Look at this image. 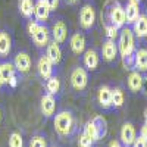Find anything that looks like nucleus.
<instances>
[{"label": "nucleus", "mask_w": 147, "mask_h": 147, "mask_svg": "<svg viewBox=\"0 0 147 147\" xmlns=\"http://www.w3.org/2000/svg\"><path fill=\"white\" fill-rule=\"evenodd\" d=\"M53 125L55 131L60 137H69L74 131V127H75V121H74V116L69 110H60L53 118Z\"/></svg>", "instance_id": "1"}, {"label": "nucleus", "mask_w": 147, "mask_h": 147, "mask_svg": "<svg viewBox=\"0 0 147 147\" xmlns=\"http://www.w3.org/2000/svg\"><path fill=\"white\" fill-rule=\"evenodd\" d=\"M118 52L121 53V57L125 59L129 56H134L136 53V35H134L131 28H121L119 32V43H118Z\"/></svg>", "instance_id": "2"}, {"label": "nucleus", "mask_w": 147, "mask_h": 147, "mask_svg": "<svg viewBox=\"0 0 147 147\" xmlns=\"http://www.w3.org/2000/svg\"><path fill=\"white\" fill-rule=\"evenodd\" d=\"M80 27L85 31H88L93 28L94 22H96V9L91 5H84L80 10Z\"/></svg>", "instance_id": "3"}, {"label": "nucleus", "mask_w": 147, "mask_h": 147, "mask_svg": "<svg viewBox=\"0 0 147 147\" xmlns=\"http://www.w3.org/2000/svg\"><path fill=\"white\" fill-rule=\"evenodd\" d=\"M88 84V74L85 71V68H75L71 74V85L74 90L77 91H82Z\"/></svg>", "instance_id": "4"}, {"label": "nucleus", "mask_w": 147, "mask_h": 147, "mask_svg": "<svg viewBox=\"0 0 147 147\" xmlns=\"http://www.w3.org/2000/svg\"><path fill=\"white\" fill-rule=\"evenodd\" d=\"M109 21L118 30L124 28V25L127 24L125 22V10H124V6H122L119 2H115L112 5V7H110V10H109Z\"/></svg>", "instance_id": "5"}, {"label": "nucleus", "mask_w": 147, "mask_h": 147, "mask_svg": "<svg viewBox=\"0 0 147 147\" xmlns=\"http://www.w3.org/2000/svg\"><path fill=\"white\" fill-rule=\"evenodd\" d=\"M30 37L32 38V41L37 47H46L50 43V31H49V28L46 25H43V24H38L37 30Z\"/></svg>", "instance_id": "6"}, {"label": "nucleus", "mask_w": 147, "mask_h": 147, "mask_svg": "<svg viewBox=\"0 0 147 147\" xmlns=\"http://www.w3.org/2000/svg\"><path fill=\"white\" fill-rule=\"evenodd\" d=\"M52 35H53V41H56L57 44H63L68 38V27L66 24L59 19L53 24L52 27Z\"/></svg>", "instance_id": "7"}, {"label": "nucleus", "mask_w": 147, "mask_h": 147, "mask_svg": "<svg viewBox=\"0 0 147 147\" xmlns=\"http://www.w3.org/2000/svg\"><path fill=\"white\" fill-rule=\"evenodd\" d=\"M13 65H15V69H16L18 72H21V74L30 72L31 65H32L31 56H30L27 52H19V53L15 56V59H13Z\"/></svg>", "instance_id": "8"}, {"label": "nucleus", "mask_w": 147, "mask_h": 147, "mask_svg": "<svg viewBox=\"0 0 147 147\" xmlns=\"http://www.w3.org/2000/svg\"><path fill=\"white\" fill-rule=\"evenodd\" d=\"M40 107H41V113L46 118H50L55 115L56 112V99L53 94H44L41 97V102H40Z\"/></svg>", "instance_id": "9"}, {"label": "nucleus", "mask_w": 147, "mask_h": 147, "mask_svg": "<svg viewBox=\"0 0 147 147\" xmlns=\"http://www.w3.org/2000/svg\"><path fill=\"white\" fill-rule=\"evenodd\" d=\"M53 66L55 65L52 63V60L46 55H43L38 59V62H37V69H38V74H40V77L43 80H49L53 75Z\"/></svg>", "instance_id": "10"}, {"label": "nucleus", "mask_w": 147, "mask_h": 147, "mask_svg": "<svg viewBox=\"0 0 147 147\" xmlns=\"http://www.w3.org/2000/svg\"><path fill=\"white\" fill-rule=\"evenodd\" d=\"M82 55H84V57H82L84 66L87 68L88 71H96L97 68H99L100 56H99V53H97L94 49H88V50H85Z\"/></svg>", "instance_id": "11"}, {"label": "nucleus", "mask_w": 147, "mask_h": 147, "mask_svg": "<svg viewBox=\"0 0 147 147\" xmlns=\"http://www.w3.org/2000/svg\"><path fill=\"white\" fill-rule=\"evenodd\" d=\"M124 10H125V22L129 24V25H132V24L137 21V18L141 15L140 3L138 2H132V0H128V3L124 7Z\"/></svg>", "instance_id": "12"}, {"label": "nucleus", "mask_w": 147, "mask_h": 147, "mask_svg": "<svg viewBox=\"0 0 147 147\" xmlns=\"http://www.w3.org/2000/svg\"><path fill=\"white\" fill-rule=\"evenodd\" d=\"M50 9H49V6L44 3V0H37V2L34 3V16H35V21L37 22H46L49 19V16H50Z\"/></svg>", "instance_id": "13"}, {"label": "nucleus", "mask_w": 147, "mask_h": 147, "mask_svg": "<svg viewBox=\"0 0 147 147\" xmlns=\"http://www.w3.org/2000/svg\"><path fill=\"white\" fill-rule=\"evenodd\" d=\"M102 56L106 62H113L118 56V46L115 44V40H106L102 46Z\"/></svg>", "instance_id": "14"}, {"label": "nucleus", "mask_w": 147, "mask_h": 147, "mask_svg": "<svg viewBox=\"0 0 147 147\" xmlns=\"http://www.w3.org/2000/svg\"><path fill=\"white\" fill-rule=\"evenodd\" d=\"M46 56L52 60L53 65H59L62 62V49L56 41H52L46 46Z\"/></svg>", "instance_id": "15"}, {"label": "nucleus", "mask_w": 147, "mask_h": 147, "mask_svg": "<svg viewBox=\"0 0 147 147\" xmlns=\"http://www.w3.org/2000/svg\"><path fill=\"white\" fill-rule=\"evenodd\" d=\"M85 44H87V41H85L84 34H81V32H75L69 40L71 50L75 55H82L85 52Z\"/></svg>", "instance_id": "16"}, {"label": "nucleus", "mask_w": 147, "mask_h": 147, "mask_svg": "<svg viewBox=\"0 0 147 147\" xmlns=\"http://www.w3.org/2000/svg\"><path fill=\"white\" fill-rule=\"evenodd\" d=\"M97 102H99L100 107H103V109L112 107V88L107 87V85L100 87L99 93H97Z\"/></svg>", "instance_id": "17"}, {"label": "nucleus", "mask_w": 147, "mask_h": 147, "mask_svg": "<svg viewBox=\"0 0 147 147\" xmlns=\"http://www.w3.org/2000/svg\"><path fill=\"white\" fill-rule=\"evenodd\" d=\"M136 128H134V125L131 124V122H127V124L122 125L121 128V140L122 143H124V146H131L134 143V140H136Z\"/></svg>", "instance_id": "18"}, {"label": "nucleus", "mask_w": 147, "mask_h": 147, "mask_svg": "<svg viewBox=\"0 0 147 147\" xmlns=\"http://www.w3.org/2000/svg\"><path fill=\"white\" fill-rule=\"evenodd\" d=\"M134 68L138 72H147V49H138L134 53Z\"/></svg>", "instance_id": "19"}, {"label": "nucleus", "mask_w": 147, "mask_h": 147, "mask_svg": "<svg viewBox=\"0 0 147 147\" xmlns=\"http://www.w3.org/2000/svg\"><path fill=\"white\" fill-rule=\"evenodd\" d=\"M132 32L138 38H146L147 37V15H140L137 21L132 24Z\"/></svg>", "instance_id": "20"}, {"label": "nucleus", "mask_w": 147, "mask_h": 147, "mask_svg": "<svg viewBox=\"0 0 147 147\" xmlns=\"http://www.w3.org/2000/svg\"><path fill=\"white\" fill-rule=\"evenodd\" d=\"M12 50V38L10 34L5 30L0 31V57H7Z\"/></svg>", "instance_id": "21"}, {"label": "nucleus", "mask_w": 147, "mask_h": 147, "mask_svg": "<svg viewBox=\"0 0 147 147\" xmlns=\"http://www.w3.org/2000/svg\"><path fill=\"white\" fill-rule=\"evenodd\" d=\"M128 88L132 91V93H138L141 90V84H143V75L141 72L138 71H132L129 75H128Z\"/></svg>", "instance_id": "22"}, {"label": "nucleus", "mask_w": 147, "mask_h": 147, "mask_svg": "<svg viewBox=\"0 0 147 147\" xmlns=\"http://www.w3.org/2000/svg\"><path fill=\"white\" fill-rule=\"evenodd\" d=\"M18 7H19V13L24 18H27V19L32 18V15H34V2L32 0H19Z\"/></svg>", "instance_id": "23"}, {"label": "nucleus", "mask_w": 147, "mask_h": 147, "mask_svg": "<svg viewBox=\"0 0 147 147\" xmlns=\"http://www.w3.org/2000/svg\"><path fill=\"white\" fill-rule=\"evenodd\" d=\"M91 121H93V124H94V127H96V129H97L99 138H103L106 134H107V121H106L103 116H100V115L94 116Z\"/></svg>", "instance_id": "24"}, {"label": "nucleus", "mask_w": 147, "mask_h": 147, "mask_svg": "<svg viewBox=\"0 0 147 147\" xmlns=\"http://www.w3.org/2000/svg\"><path fill=\"white\" fill-rule=\"evenodd\" d=\"M124 102H125V94L121 88H112V107H122L124 106Z\"/></svg>", "instance_id": "25"}, {"label": "nucleus", "mask_w": 147, "mask_h": 147, "mask_svg": "<svg viewBox=\"0 0 147 147\" xmlns=\"http://www.w3.org/2000/svg\"><path fill=\"white\" fill-rule=\"evenodd\" d=\"M46 90L49 94H53V96L57 94L60 91V80L56 75H52L46 82Z\"/></svg>", "instance_id": "26"}, {"label": "nucleus", "mask_w": 147, "mask_h": 147, "mask_svg": "<svg viewBox=\"0 0 147 147\" xmlns=\"http://www.w3.org/2000/svg\"><path fill=\"white\" fill-rule=\"evenodd\" d=\"M0 69H2V77H3V81L5 84H7L9 78L12 75H15V65L12 63V62H3V63H0Z\"/></svg>", "instance_id": "27"}, {"label": "nucleus", "mask_w": 147, "mask_h": 147, "mask_svg": "<svg viewBox=\"0 0 147 147\" xmlns=\"http://www.w3.org/2000/svg\"><path fill=\"white\" fill-rule=\"evenodd\" d=\"M84 132L87 134V136H88L93 141L100 140V138H99V134H97V129H96V127H94V124H93V121H88L87 124H85V127H84Z\"/></svg>", "instance_id": "28"}, {"label": "nucleus", "mask_w": 147, "mask_h": 147, "mask_svg": "<svg viewBox=\"0 0 147 147\" xmlns=\"http://www.w3.org/2000/svg\"><path fill=\"white\" fill-rule=\"evenodd\" d=\"M9 147H24V138L21 132H12L9 137Z\"/></svg>", "instance_id": "29"}, {"label": "nucleus", "mask_w": 147, "mask_h": 147, "mask_svg": "<svg viewBox=\"0 0 147 147\" xmlns=\"http://www.w3.org/2000/svg\"><path fill=\"white\" fill-rule=\"evenodd\" d=\"M93 144H94V141L82 131L78 137V147H93Z\"/></svg>", "instance_id": "30"}, {"label": "nucleus", "mask_w": 147, "mask_h": 147, "mask_svg": "<svg viewBox=\"0 0 147 147\" xmlns=\"http://www.w3.org/2000/svg\"><path fill=\"white\" fill-rule=\"evenodd\" d=\"M105 31H106V37H107L109 40H116L118 35H119V30L116 27H113L112 24L105 25Z\"/></svg>", "instance_id": "31"}, {"label": "nucleus", "mask_w": 147, "mask_h": 147, "mask_svg": "<svg viewBox=\"0 0 147 147\" xmlns=\"http://www.w3.org/2000/svg\"><path fill=\"white\" fill-rule=\"evenodd\" d=\"M30 147H47V141L43 136H34L30 140Z\"/></svg>", "instance_id": "32"}, {"label": "nucleus", "mask_w": 147, "mask_h": 147, "mask_svg": "<svg viewBox=\"0 0 147 147\" xmlns=\"http://www.w3.org/2000/svg\"><path fill=\"white\" fill-rule=\"evenodd\" d=\"M44 3L49 6V9H50V10H56L59 7L60 0H44Z\"/></svg>", "instance_id": "33"}, {"label": "nucleus", "mask_w": 147, "mask_h": 147, "mask_svg": "<svg viewBox=\"0 0 147 147\" xmlns=\"http://www.w3.org/2000/svg\"><path fill=\"white\" fill-rule=\"evenodd\" d=\"M132 147H147V141L144 140V138H141V137H136V140H134V143L131 144Z\"/></svg>", "instance_id": "34"}, {"label": "nucleus", "mask_w": 147, "mask_h": 147, "mask_svg": "<svg viewBox=\"0 0 147 147\" xmlns=\"http://www.w3.org/2000/svg\"><path fill=\"white\" fill-rule=\"evenodd\" d=\"M7 85H9V87H12V88H13V87H16V85H18V78H16V75H12V77L9 78V81H7Z\"/></svg>", "instance_id": "35"}, {"label": "nucleus", "mask_w": 147, "mask_h": 147, "mask_svg": "<svg viewBox=\"0 0 147 147\" xmlns=\"http://www.w3.org/2000/svg\"><path fill=\"white\" fill-rule=\"evenodd\" d=\"M140 137L147 141V124H144V125L141 127V129H140Z\"/></svg>", "instance_id": "36"}, {"label": "nucleus", "mask_w": 147, "mask_h": 147, "mask_svg": "<svg viewBox=\"0 0 147 147\" xmlns=\"http://www.w3.org/2000/svg\"><path fill=\"white\" fill-rule=\"evenodd\" d=\"M141 90L144 94H147V77H143V84H141Z\"/></svg>", "instance_id": "37"}, {"label": "nucleus", "mask_w": 147, "mask_h": 147, "mask_svg": "<svg viewBox=\"0 0 147 147\" xmlns=\"http://www.w3.org/2000/svg\"><path fill=\"white\" fill-rule=\"evenodd\" d=\"M107 147H122V146H121V143H119V141H116V140H112V141L109 143V146H107Z\"/></svg>", "instance_id": "38"}, {"label": "nucleus", "mask_w": 147, "mask_h": 147, "mask_svg": "<svg viewBox=\"0 0 147 147\" xmlns=\"http://www.w3.org/2000/svg\"><path fill=\"white\" fill-rule=\"evenodd\" d=\"M65 2H66L69 6H75V5L80 3V0H65Z\"/></svg>", "instance_id": "39"}, {"label": "nucleus", "mask_w": 147, "mask_h": 147, "mask_svg": "<svg viewBox=\"0 0 147 147\" xmlns=\"http://www.w3.org/2000/svg\"><path fill=\"white\" fill-rule=\"evenodd\" d=\"M5 85V81H3V77H2V69H0V87Z\"/></svg>", "instance_id": "40"}, {"label": "nucleus", "mask_w": 147, "mask_h": 147, "mask_svg": "<svg viewBox=\"0 0 147 147\" xmlns=\"http://www.w3.org/2000/svg\"><path fill=\"white\" fill-rule=\"evenodd\" d=\"M144 119H146V124H147V107H146V110H144Z\"/></svg>", "instance_id": "41"}, {"label": "nucleus", "mask_w": 147, "mask_h": 147, "mask_svg": "<svg viewBox=\"0 0 147 147\" xmlns=\"http://www.w3.org/2000/svg\"><path fill=\"white\" fill-rule=\"evenodd\" d=\"M0 122H2V110H0Z\"/></svg>", "instance_id": "42"}, {"label": "nucleus", "mask_w": 147, "mask_h": 147, "mask_svg": "<svg viewBox=\"0 0 147 147\" xmlns=\"http://www.w3.org/2000/svg\"><path fill=\"white\" fill-rule=\"evenodd\" d=\"M132 2H138V3H140V2H141V0H132Z\"/></svg>", "instance_id": "43"}, {"label": "nucleus", "mask_w": 147, "mask_h": 147, "mask_svg": "<svg viewBox=\"0 0 147 147\" xmlns=\"http://www.w3.org/2000/svg\"><path fill=\"white\" fill-rule=\"evenodd\" d=\"M52 147H57V146H52Z\"/></svg>", "instance_id": "44"}, {"label": "nucleus", "mask_w": 147, "mask_h": 147, "mask_svg": "<svg viewBox=\"0 0 147 147\" xmlns=\"http://www.w3.org/2000/svg\"><path fill=\"white\" fill-rule=\"evenodd\" d=\"M124 147H128V146H124Z\"/></svg>", "instance_id": "45"}]
</instances>
